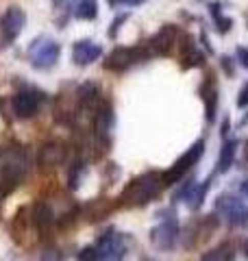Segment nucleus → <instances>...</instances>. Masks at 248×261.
<instances>
[{"instance_id": "obj_18", "label": "nucleus", "mask_w": 248, "mask_h": 261, "mask_svg": "<svg viewBox=\"0 0 248 261\" xmlns=\"http://www.w3.org/2000/svg\"><path fill=\"white\" fill-rule=\"evenodd\" d=\"M248 102V85L244 87V92H242V98H239V105H246Z\"/></svg>"}, {"instance_id": "obj_16", "label": "nucleus", "mask_w": 248, "mask_h": 261, "mask_svg": "<svg viewBox=\"0 0 248 261\" xmlns=\"http://www.w3.org/2000/svg\"><path fill=\"white\" fill-rule=\"evenodd\" d=\"M127 18H129V15H127V13H122V15H118V18L113 20L111 29H109V37H111V39H113L115 35H118V31L122 29V24H124V20H127Z\"/></svg>"}, {"instance_id": "obj_4", "label": "nucleus", "mask_w": 248, "mask_h": 261, "mask_svg": "<svg viewBox=\"0 0 248 261\" xmlns=\"http://www.w3.org/2000/svg\"><path fill=\"white\" fill-rule=\"evenodd\" d=\"M148 57H151V48H148V44L131 46V48L129 46H118V48H113L109 57H107L105 68L111 70V72H124V70H129L131 65L148 59Z\"/></svg>"}, {"instance_id": "obj_7", "label": "nucleus", "mask_w": 248, "mask_h": 261, "mask_svg": "<svg viewBox=\"0 0 248 261\" xmlns=\"http://www.w3.org/2000/svg\"><path fill=\"white\" fill-rule=\"evenodd\" d=\"M24 24H27V13L20 7H9L0 15V44L11 46L24 31Z\"/></svg>"}, {"instance_id": "obj_6", "label": "nucleus", "mask_w": 248, "mask_h": 261, "mask_svg": "<svg viewBox=\"0 0 248 261\" xmlns=\"http://www.w3.org/2000/svg\"><path fill=\"white\" fill-rule=\"evenodd\" d=\"M155 176L153 174H144L135 178L133 183H129L127 187H124L122 192V202L129 207H137V205H144V202H148L153 198V196L157 194V185H155Z\"/></svg>"}, {"instance_id": "obj_10", "label": "nucleus", "mask_w": 248, "mask_h": 261, "mask_svg": "<svg viewBox=\"0 0 248 261\" xmlns=\"http://www.w3.org/2000/svg\"><path fill=\"white\" fill-rule=\"evenodd\" d=\"M175 42H177V27L175 24H165L148 42V48H151V55H168L172 50V46H175Z\"/></svg>"}, {"instance_id": "obj_19", "label": "nucleus", "mask_w": 248, "mask_h": 261, "mask_svg": "<svg viewBox=\"0 0 248 261\" xmlns=\"http://www.w3.org/2000/svg\"><path fill=\"white\" fill-rule=\"evenodd\" d=\"M107 3H109L111 7H118V5H122V3H124V0H107Z\"/></svg>"}, {"instance_id": "obj_8", "label": "nucleus", "mask_w": 248, "mask_h": 261, "mask_svg": "<svg viewBox=\"0 0 248 261\" xmlns=\"http://www.w3.org/2000/svg\"><path fill=\"white\" fill-rule=\"evenodd\" d=\"M68 157V148L61 142H46L37 150V166L39 170H53L59 168Z\"/></svg>"}, {"instance_id": "obj_12", "label": "nucleus", "mask_w": 248, "mask_h": 261, "mask_svg": "<svg viewBox=\"0 0 248 261\" xmlns=\"http://www.w3.org/2000/svg\"><path fill=\"white\" fill-rule=\"evenodd\" d=\"M74 18L77 20H96L98 18V0H79L77 9H74Z\"/></svg>"}, {"instance_id": "obj_2", "label": "nucleus", "mask_w": 248, "mask_h": 261, "mask_svg": "<svg viewBox=\"0 0 248 261\" xmlns=\"http://www.w3.org/2000/svg\"><path fill=\"white\" fill-rule=\"evenodd\" d=\"M61 57V44L51 35H37L27 48V59L33 70L48 72L53 70Z\"/></svg>"}, {"instance_id": "obj_15", "label": "nucleus", "mask_w": 248, "mask_h": 261, "mask_svg": "<svg viewBox=\"0 0 248 261\" xmlns=\"http://www.w3.org/2000/svg\"><path fill=\"white\" fill-rule=\"evenodd\" d=\"M77 259H79V261H101V259H98V252H96L94 246L83 248V250L79 252V257H77Z\"/></svg>"}, {"instance_id": "obj_20", "label": "nucleus", "mask_w": 248, "mask_h": 261, "mask_svg": "<svg viewBox=\"0 0 248 261\" xmlns=\"http://www.w3.org/2000/svg\"><path fill=\"white\" fill-rule=\"evenodd\" d=\"M3 200H5V196L0 194V218H3Z\"/></svg>"}, {"instance_id": "obj_17", "label": "nucleus", "mask_w": 248, "mask_h": 261, "mask_svg": "<svg viewBox=\"0 0 248 261\" xmlns=\"http://www.w3.org/2000/svg\"><path fill=\"white\" fill-rule=\"evenodd\" d=\"M237 55H239V57H242V59H244V65H248V50H246V48H239V50H237Z\"/></svg>"}, {"instance_id": "obj_1", "label": "nucleus", "mask_w": 248, "mask_h": 261, "mask_svg": "<svg viewBox=\"0 0 248 261\" xmlns=\"http://www.w3.org/2000/svg\"><path fill=\"white\" fill-rule=\"evenodd\" d=\"M31 157L24 146H9L0 152V194L11 196L29 178Z\"/></svg>"}, {"instance_id": "obj_3", "label": "nucleus", "mask_w": 248, "mask_h": 261, "mask_svg": "<svg viewBox=\"0 0 248 261\" xmlns=\"http://www.w3.org/2000/svg\"><path fill=\"white\" fill-rule=\"evenodd\" d=\"M44 102H46V94L39 87L22 83L11 96V111L18 120H31L39 113Z\"/></svg>"}, {"instance_id": "obj_11", "label": "nucleus", "mask_w": 248, "mask_h": 261, "mask_svg": "<svg viewBox=\"0 0 248 261\" xmlns=\"http://www.w3.org/2000/svg\"><path fill=\"white\" fill-rule=\"evenodd\" d=\"M29 224H31V207H20L18 214H15L11 220V235H13L15 242L22 240V235L27 233Z\"/></svg>"}, {"instance_id": "obj_9", "label": "nucleus", "mask_w": 248, "mask_h": 261, "mask_svg": "<svg viewBox=\"0 0 248 261\" xmlns=\"http://www.w3.org/2000/svg\"><path fill=\"white\" fill-rule=\"evenodd\" d=\"M101 55H103L101 44L92 42V39H79V42L72 44V63L79 65V68H85V65L98 61Z\"/></svg>"}, {"instance_id": "obj_13", "label": "nucleus", "mask_w": 248, "mask_h": 261, "mask_svg": "<svg viewBox=\"0 0 248 261\" xmlns=\"http://www.w3.org/2000/svg\"><path fill=\"white\" fill-rule=\"evenodd\" d=\"M53 7L57 13H61V20H57V24H59V29H63L65 22H68V15L77 7V0H53Z\"/></svg>"}, {"instance_id": "obj_5", "label": "nucleus", "mask_w": 248, "mask_h": 261, "mask_svg": "<svg viewBox=\"0 0 248 261\" xmlns=\"http://www.w3.org/2000/svg\"><path fill=\"white\" fill-rule=\"evenodd\" d=\"M31 226L35 228L39 240H51L53 231L57 228V211L46 198H37L31 205Z\"/></svg>"}, {"instance_id": "obj_14", "label": "nucleus", "mask_w": 248, "mask_h": 261, "mask_svg": "<svg viewBox=\"0 0 248 261\" xmlns=\"http://www.w3.org/2000/svg\"><path fill=\"white\" fill-rule=\"evenodd\" d=\"M39 261H63V255H61V250L57 246L46 244V246L41 248V252H39Z\"/></svg>"}]
</instances>
